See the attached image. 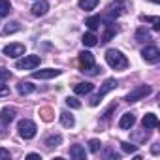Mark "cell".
I'll list each match as a JSON object with an SVG mask.
<instances>
[{
    "label": "cell",
    "instance_id": "cell-10",
    "mask_svg": "<svg viewBox=\"0 0 160 160\" xmlns=\"http://www.w3.org/2000/svg\"><path fill=\"white\" fill-rule=\"evenodd\" d=\"M49 12V2L47 0H38V2L32 6V13L36 15V17H42V15H45Z\"/></svg>",
    "mask_w": 160,
    "mask_h": 160
},
{
    "label": "cell",
    "instance_id": "cell-31",
    "mask_svg": "<svg viewBox=\"0 0 160 160\" xmlns=\"http://www.w3.org/2000/svg\"><path fill=\"white\" fill-rule=\"evenodd\" d=\"M12 156V152L8 151V149H4V147H0V160H8Z\"/></svg>",
    "mask_w": 160,
    "mask_h": 160
},
{
    "label": "cell",
    "instance_id": "cell-36",
    "mask_svg": "<svg viewBox=\"0 0 160 160\" xmlns=\"http://www.w3.org/2000/svg\"><path fill=\"white\" fill-rule=\"evenodd\" d=\"M152 2H158V0H152Z\"/></svg>",
    "mask_w": 160,
    "mask_h": 160
},
{
    "label": "cell",
    "instance_id": "cell-29",
    "mask_svg": "<svg viewBox=\"0 0 160 160\" xmlns=\"http://www.w3.org/2000/svg\"><path fill=\"white\" fill-rule=\"evenodd\" d=\"M8 79H12V72L4 66H0V81H8Z\"/></svg>",
    "mask_w": 160,
    "mask_h": 160
},
{
    "label": "cell",
    "instance_id": "cell-1",
    "mask_svg": "<svg viewBox=\"0 0 160 160\" xmlns=\"http://www.w3.org/2000/svg\"><path fill=\"white\" fill-rule=\"evenodd\" d=\"M79 66H81V72H87V73H98L102 72V68H98L94 64V55L91 51H81L79 53Z\"/></svg>",
    "mask_w": 160,
    "mask_h": 160
},
{
    "label": "cell",
    "instance_id": "cell-28",
    "mask_svg": "<svg viewBox=\"0 0 160 160\" xmlns=\"http://www.w3.org/2000/svg\"><path fill=\"white\" fill-rule=\"evenodd\" d=\"M121 147H122V151H124V152H130V154L138 151V145H134V143H128V141H122V143H121Z\"/></svg>",
    "mask_w": 160,
    "mask_h": 160
},
{
    "label": "cell",
    "instance_id": "cell-21",
    "mask_svg": "<svg viewBox=\"0 0 160 160\" xmlns=\"http://www.w3.org/2000/svg\"><path fill=\"white\" fill-rule=\"evenodd\" d=\"M100 0H79V8L85 10V12H92L96 6H98Z\"/></svg>",
    "mask_w": 160,
    "mask_h": 160
},
{
    "label": "cell",
    "instance_id": "cell-24",
    "mask_svg": "<svg viewBox=\"0 0 160 160\" xmlns=\"http://www.w3.org/2000/svg\"><path fill=\"white\" fill-rule=\"evenodd\" d=\"M100 23H102V19H100L98 15H92V17H89V19L85 21V25H87V27L91 28V32H94V30H96V28L100 27Z\"/></svg>",
    "mask_w": 160,
    "mask_h": 160
},
{
    "label": "cell",
    "instance_id": "cell-27",
    "mask_svg": "<svg viewBox=\"0 0 160 160\" xmlns=\"http://www.w3.org/2000/svg\"><path fill=\"white\" fill-rule=\"evenodd\" d=\"M40 115H42V119L43 121H53V109L51 108H43V109H40Z\"/></svg>",
    "mask_w": 160,
    "mask_h": 160
},
{
    "label": "cell",
    "instance_id": "cell-2",
    "mask_svg": "<svg viewBox=\"0 0 160 160\" xmlns=\"http://www.w3.org/2000/svg\"><path fill=\"white\" fill-rule=\"evenodd\" d=\"M106 62H108L111 68H115V70H124V68L128 66L126 57H124L121 51H117V49H108V51H106Z\"/></svg>",
    "mask_w": 160,
    "mask_h": 160
},
{
    "label": "cell",
    "instance_id": "cell-14",
    "mask_svg": "<svg viewBox=\"0 0 160 160\" xmlns=\"http://www.w3.org/2000/svg\"><path fill=\"white\" fill-rule=\"evenodd\" d=\"M92 89H94L92 83H77V85L73 87V92H75V94H91Z\"/></svg>",
    "mask_w": 160,
    "mask_h": 160
},
{
    "label": "cell",
    "instance_id": "cell-16",
    "mask_svg": "<svg viewBox=\"0 0 160 160\" xmlns=\"http://www.w3.org/2000/svg\"><path fill=\"white\" fill-rule=\"evenodd\" d=\"M17 91H19V94H30V92H34V91H36V87H34L30 81H19Z\"/></svg>",
    "mask_w": 160,
    "mask_h": 160
},
{
    "label": "cell",
    "instance_id": "cell-34",
    "mask_svg": "<svg viewBox=\"0 0 160 160\" xmlns=\"http://www.w3.org/2000/svg\"><path fill=\"white\" fill-rule=\"evenodd\" d=\"M27 158H42L38 152H30V154H27Z\"/></svg>",
    "mask_w": 160,
    "mask_h": 160
},
{
    "label": "cell",
    "instance_id": "cell-19",
    "mask_svg": "<svg viewBox=\"0 0 160 160\" xmlns=\"http://www.w3.org/2000/svg\"><path fill=\"white\" fill-rule=\"evenodd\" d=\"M106 27H108V28H106V32H104V36H102V43H108V42H111V38L117 34V28H115L111 23H108Z\"/></svg>",
    "mask_w": 160,
    "mask_h": 160
},
{
    "label": "cell",
    "instance_id": "cell-9",
    "mask_svg": "<svg viewBox=\"0 0 160 160\" xmlns=\"http://www.w3.org/2000/svg\"><path fill=\"white\" fill-rule=\"evenodd\" d=\"M57 75H60V70H55V68H45V70L32 72V79H51V77H57Z\"/></svg>",
    "mask_w": 160,
    "mask_h": 160
},
{
    "label": "cell",
    "instance_id": "cell-5",
    "mask_svg": "<svg viewBox=\"0 0 160 160\" xmlns=\"http://www.w3.org/2000/svg\"><path fill=\"white\" fill-rule=\"evenodd\" d=\"M149 94H151V87L149 85H139V87H136L134 91H130L126 94V102L132 104V102H138V100H141V98H145Z\"/></svg>",
    "mask_w": 160,
    "mask_h": 160
},
{
    "label": "cell",
    "instance_id": "cell-12",
    "mask_svg": "<svg viewBox=\"0 0 160 160\" xmlns=\"http://www.w3.org/2000/svg\"><path fill=\"white\" fill-rule=\"evenodd\" d=\"M70 156L75 158V160H85L87 158V151H85L83 145H73V147H70Z\"/></svg>",
    "mask_w": 160,
    "mask_h": 160
},
{
    "label": "cell",
    "instance_id": "cell-6",
    "mask_svg": "<svg viewBox=\"0 0 160 160\" xmlns=\"http://www.w3.org/2000/svg\"><path fill=\"white\" fill-rule=\"evenodd\" d=\"M42 58L38 55H25V58L17 60V68L19 70H34L36 66H40Z\"/></svg>",
    "mask_w": 160,
    "mask_h": 160
},
{
    "label": "cell",
    "instance_id": "cell-33",
    "mask_svg": "<svg viewBox=\"0 0 160 160\" xmlns=\"http://www.w3.org/2000/svg\"><path fill=\"white\" fill-rule=\"evenodd\" d=\"M158 151H160V147H158V143H154L152 145V154H158Z\"/></svg>",
    "mask_w": 160,
    "mask_h": 160
},
{
    "label": "cell",
    "instance_id": "cell-15",
    "mask_svg": "<svg viewBox=\"0 0 160 160\" xmlns=\"http://www.w3.org/2000/svg\"><path fill=\"white\" fill-rule=\"evenodd\" d=\"M143 128H158V117L154 113H147L143 117Z\"/></svg>",
    "mask_w": 160,
    "mask_h": 160
},
{
    "label": "cell",
    "instance_id": "cell-23",
    "mask_svg": "<svg viewBox=\"0 0 160 160\" xmlns=\"http://www.w3.org/2000/svg\"><path fill=\"white\" fill-rule=\"evenodd\" d=\"M17 30H21V25H19L17 21H12V23H8L6 28L2 30V36H10V34H13V32H17Z\"/></svg>",
    "mask_w": 160,
    "mask_h": 160
},
{
    "label": "cell",
    "instance_id": "cell-11",
    "mask_svg": "<svg viewBox=\"0 0 160 160\" xmlns=\"http://www.w3.org/2000/svg\"><path fill=\"white\" fill-rule=\"evenodd\" d=\"M15 115H17L15 108H4L2 111H0V121H2L4 124H8V122H12L15 119Z\"/></svg>",
    "mask_w": 160,
    "mask_h": 160
},
{
    "label": "cell",
    "instance_id": "cell-18",
    "mask_svg": "<svg viewBox=\"0 0 160 160\" xmlns=\"http://www.w3.org/2000/svg\"><path fill=\"white\" fill-rule=\"evenodd\" d=\"M83 45L85 47H94L96 43H98V38H96V34L94 32H87V34H83Z\"/></svg>",
    "mask_w": 160,
    "mask_h": 160
},
{
    "label": "cell",
    "instance_id": "cell-3",
    "mask_svg": "<svg viewBox=\"0 0 160 160\" xmlns=\"http://www.w3.org/2000/svg\"><path fill=\"white\" fill-rule=\"evenodd\" d=\"M17 130H19V136H21L23 139H32V138L36 136V132H38V126H36V122H32L30 119H23V121H19Z\"/></svg>",
    "mask_w": 160,
    "mask_h": 160
},
{
    "label": "cell",
    "instance_id": "cell-30",
    "mask_svg": "<svg viewBox=\"0 0 160 160\" xmlns=\"http://www.w3.org/2000/svg\"><path fill=\"white\" fill-rule=\"evenodd\" d=\"M100 147H102L100 139H91V141H89V151H91V152H98Z\"/></svg>",
    "mask_w": 160,
    "mask_h": 160
},
{
    "label": "cell",
    "instance_id": "cell-25",
    "mask_svg": "<svg viewBox=\"0 0 160 160\" xmlns=\"http://www.w3.org/2000/svg\"><path fill=\"white\" fill-rule=\"evenodd\" d=\"M12 10V4H10V0H0V17H4L8 15Z\"/></svg>",
    "mask_w": 160,
    "mask_h": 160
},
{
    "label": "cell",
    "instance_id": "cell-35",
    "mask_svg": "<svg viewBox=\"0 0 160 160\" xmlns=\"http://www.w3.org/2000/svg\"><path fill=\"white\" fill-rule=\"evenodd\" d=\"M152 30H156V32H158V30H160V21H156V23H154V25H152Z\"/></svg>",
    "mask_w": 160,
    "mask_h": 160
},
{
    "label": "cell",
    "instance_id": "cell-20",
    "mask_svg": "<svg viewBox=\"0 0 160 160\" xmlns=\"http://www.w3.org/2000/svg\"><path fill=\"white\" fill-rule=\"evenodd\" d=\"M151 38V32L145 28V27H139L138 30H136V42H139V43H143V42H147Z\"/></svg>",
    "mask_w": 160,
    "mask_h": 160
},
{
    "label": "cell",
    "instance_id": "cell-8",
    "mask_svg": "<svg viewBox=\"0 0 160 160\" xmlns=\"http://www.w3.org/2000/svg\"><path fill=\"white\" fill-rule=\"evenodd\" d=\"M4 55L12 57V58H17L21 55H25V45L23 43H10V45L4 47Z\"/></svg>",
    "mask_w": 160,
    "mask_h": 160
},
{
    "label": "cell",
    "instance_id": "cell-22",
    "mask_svg": "<svg viewBox=\"0 0 160 160\" xmlns=\"http://www.w3.org/2000/svg\"><path fill=\"white\" fill-rule=\"evenodd\" d=\"M62 143V136L60 134H51L49 138H45V145L47 147H58Z\"/></svg>",
    "mask_w": 160,
    "mask_h": 160
},
{
    "label": "cell",
    "instance_id": "cell-7",
    "mask_svg": "<svg viewBox=\"0 0 160 160\" xmlns=\"http://www.w3.org/2000/svg\"><path fill=\"white\" fill-rule=\"evenodd\" d=\"M141 57H143V60H147V62H158L160 51H158L156 45H147V47L141 49Z\"/></svg>",
    "mask_w": 160,
    "mask_h": 160
},
{
    "label": "cell",
    "instance_id": "cell-4",
    "mask_svg": "<svg viewBox=\"0 0 160 160\" xmlns=\"http://www.w3.org/2000/svg\"><path fill=\"white\" fill-rule=\"evenodd\" d=\"M117 85H119V83H117V79H106L104 85H102V89L98 91V94H94V96L91 98V106H98V104H100V100H102L109 91H113Z\"/></svg>",
    "mask_w": 160,
    "mask_h": 160
},
{
    "label": "cell",
    "instance_id": "cell-17",
    "mask_svg": "<svg viewBox=\"0 0 160 160\" xmlns=\"http://www.w3.org/2000/svg\"><path fill=\"white\" fill-rule=\"evenodd\" d=\"M60 122H62V126H64V128H72V126L75 124V119H73V115H72V113L62 111V113H60Z\"/></svg>",
    "mask_w": 160,
    "mask_h": 160
},
{
    "label": "cell",
    "instance_id": "cell-32",
    "mask_svg": "<svg viewBox=\"0 0 160 160\" xmlns=\"http://www.w3.org/2000/svg\"><path fill=\"white\" fill-rule=\"evenodd\" d=\"M2 96H10V87L8 85H0V98Z\"/></svg>",
    "mask_w": 160,
    "mask_h": 160
},
{
    "label": "cell",
    "instance_id": "cell-13",
    "mask_svg": "<svg viewBox=\"0 0 160 160\" xmlns=\"http://www.w3.org/2000/svg\"><path fill=\"white\" fill-rule=\"evenodd\" d=\"M136 124V117H134V113H124L122 117H121V121H119V126L122 128V130H128V128H132Z\"/></svg>",
    "mask_w": 160,
    "mask_h": 160
},
{
    "label": "cell",
    "instance_id": "cell-26",
    "mask_svg": "<svg viewBox=\"0 0 160 160\" xmlns=\"http://www.w3.org/2000/svg\"><path fill=\"white\" fill-rule=\"evenodd\" d=\"M66 106L72 108V109H79V108H81V102H79L77 98H73V96H68L66 98Z\"/></svg>",
    "mask_w": 160,
    "mask_h": 160
}]
</instances>
